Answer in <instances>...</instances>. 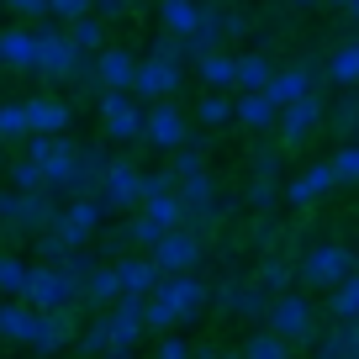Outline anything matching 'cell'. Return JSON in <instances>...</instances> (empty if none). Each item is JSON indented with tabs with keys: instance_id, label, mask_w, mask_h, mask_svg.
I'll use <instances>...</instances> for the list:
<instances>
[{
	"instance_id": "6da1fadb",
	"label": "cell",
	"mask_w": 359,
	"mask_h": 359,
	"mask_svg": "<svg viewBox=\"0 0 359 359\" xmlns=\"http://www.w3.org/2000/svg\"><path fill=\"white\" fill-rule=\"evenodd\" d=\"M53 206L58 201L48 191H0V243H27L32 233H43Z\"/></svg>"
},
{
	"instance_id": "7a4b0ae2",
	"label": "cell",
	"mask_w": 359,
	"mask_h": 359,
	"mask_svg": "<svg viewBox=\"0 0 359 359\" xmlns=\"http://www.w3.org/2000/svg\"><path fill=\"white\" fill-rule=\"evenodd\" d=\"M16 302H27L32 312H79V285L58 264H32V275H27Z\"/></svg>"
},
{
	"instance_id": "3957f363",
	"label": "cell",
	"mask_w": 359,
	"mask_h": 359,
	"mask_svg": "<svg viewBox=\"0 0 359 359\" xmlns=\"http://www.w3.org/2000/svg\"><path fill=\"white\" fill-rule=\"evenodd\" d=\"M264 323H269V333L285 338V344H312V338H317V312H312V302H306L302 291L269 296Z\"/></svg>"
},
{
	"instance_id": "277c9868",
	"label": "cell",
	"mask_w": 359,
	"mask_h": 359,
	"mask_svg": "<svg viewBox=\"0 0 359 359\" xmlns=\"http://www.w3.org/2000/svg\"><path fill=\"white\" fill-rule=\"evenodd\" d=\"M148 296L164 302L169 312H175V323H196V317L212 306V285H206L201 275H158V285Z\"/></svg>"
},
{
	"instance_id": "5b68a950",
	"label": "cell",
	"mask_w": 359,
	"mask_h": 359,
	"mask_svg": "<svg viewBox=\"0 0 359 359\" xmlns=\"http://www.w3.org/2000/svg\"><path fill=\"white\" fill-rule=\"evenodd\" d=\"M148 259L158 264V275H196L201 259H206V238L191 233V227H169V233L148 248Z\"/></svg>"
},
{
	"instance_id": "8992f818",
	"label": "cell",
	"mask_w": 359,
	"mask_h": 359,
	"mask_svg": "<svg viewBox=\"0 0 359 359\" xmlns=\"http://www.w3.org/2000/svg\"><path fill=\"white\" fill-rule=\"evenodd\" d=\"M344 275H354V248L344 243H312L296 264V280L302 285H317V291H333Z\"/></svg>"
},
{
	"instance_id": "52a82bcc",
	"label": "cell",
	"mask_w": 359,
	"mask_h": 359,
	"mask_svg": "<svg viewBox=\"0 0 359 359\" xmlns=\"http://www.w3.org/2000/svg\"><path fill=\"white\" fill-rule=\"evenodd\" d=\"M212 306L227 317H248V323H264L269 312V291L254 280V275H227L222 285H212Z\"/></svg>"
},
{
	"instance_id": "ba28073f",
	"label": "cell",
	"mask_w": 359,
	"mask_h": 359,
	"mask_svg": "<svg viewBox=\"0 0 359 359\" xmlns=\"http://www.w3.org/2000/svg\"><path fill=\"white\" fill-rule=\"evenodd\" d=\"M143 169L133 164V158H111V164L101 169V180H95V196H101L106 212H137V201H143Z\"/></svg>"
},
{
	"instance_id": "9c48e42d",
	"label": "cell",
	"mask_w": 359,
	"mask_h": 359,
	"mask_svg": "<svg viewBox=\"0 0 359 359\" xmlns=\"http://www.w3.org/2000/svg\"><path fill=\"white\" fill-rule=\"evenodd\" d=\"M180 85H185V64H164V58H137L127 95H133L137 106H154V101H169Z\"/></svg>"
},
{
	"instance_id": "30bf717a",
	"label": "cell",
	"mask_w": 359,
	"mask_h": 359,
	"mask_svg": "<svg viewBox=\"0 0 359 359\" xmlns=\"http://www.w3.org/2000/svg\"><path fill=\"white\" fill-rule=\"evenodd\" d=\"M79 58H85V53L69 43L64 22H53V16H48V22L37 27V74H43V79H69Z\"/></svg>"
},
{
	"instance_id": "8fae6325",
	"label": "cell",
	"mask_w": 359,
	"mask_h": 359,
	"mask_svg": "<svg viewBox=\"0 0 359 359\" xmlns=\"http://www.w3.org/2000/svg\"><path fill=\"white\" fill-rule=\"evenodd\" d=\"M185 137H191V122H185V111H180L175 101H154V106H143V133H137V143L175 154Z\"/></svg>"
},
{
	"instance_id": "7c38bea8",
	"label": "cell",
	"mask_w": 359,
	"mask_h": 359,
	"mask_svg": "<svg viewBox=\"0 0 359 359\" xmlns=\"http://www.w3.org/2000/svg\"><path fill=\"white\" fill-rule=\"evenodd\" d=\"M323 101L317 95H302V101H291V106H280V116H275V133H280V148H302L306 137L323 127Z\"/></svg>"
},
{
	"instance_id": "4fadbf2b",
	"label": "cell",
	"mask_w": 359,
	"mask_h": 359,
	"mask_svg": "<svg viewBox=\"0 0 359 359\" xmlns=\"http://www.w3.org/2000/svg\"><path fill=\"white\" fill-rule=\"evenodd\" d=\"M74 333H79V317L74 312H37V327H32V338H27V348L32 354H64L69 344H74Z\"/></svg>"
},
{
	"instance_id": "5bb4252c",
	"label": "cell",
	"mask_w": 359,
	"mask_h": 359,
	"mask_svg": "<svg viewBox=\"0 0 359 359\" xmlns=\"http://www.w3.org/2000/svg\"><path fill=\"white\" fill-rule=\"evenodd\" d=\"M22 116H27V133H69L74 127V106L58 101V95H27Z\"/></svg>"
},
{
	"instance_id": "9a60e30c",
	"label": "cell",
	"mask_w": 359,
	"mask_h": 359,
	"mask_svg": "<svg viewBox=\"0 0 359 359\" xmlns=\"http://www.w3.org/2000/svg\"><path fill=\"white\" fill-rule=\"evenodd\" d=\"M143 302H148V296H116V302L111 306H106V327H111V344H143Z\"/></svg>"
},
{
	"instance_id": "2e32d148",
	"label": "cell",
	"mask_w": 359,
	"mask_h": 359,
	"mask_svg": "<svg viewBox=\"0 0 359 359\" xmlns=\"http://www.w3.org/2000/svg\"><path fill=\"white\" fill-rule=\"evenodd\" d=\"M302 95H317V69H275L264 85V101L280 111V106L302 101Z\"/></svg>"
},
{
	"instance_id": "e0dca14e",
	"label": "cell",
	"mask_w": 359,
	"mask_h": 359,
	"mask_svg": "<svg viewBox=\"0 0 359 359\" xmlns=\"http://www.w3.org/2000/svg\"><path fill=\"white\" fill-rule=\"evenodd\" d=\"M333 185H338V180H333V164L323 158V164H306V169L291 180V185H285L280 196H285L291 206H312V201H323V196L333 191Z\"/></svg>"
},
{
	"instance_id": "ac0fdd59",
	"label": "cell",
	"mask_w": 359,
	"mask_h": 359,
	"mask_svg": "<svg viewBox=\"0 0 359 359\" xmlns=\"http://www.w3.org/2000/svg\"><path fill=\"white\" fill-rule=\"evenodd\" d=\"M0 64L37 74V27H6L0 32Z\"/></svg>"
},
{
	"instance_id": "d6986e66",
	"label": "cell",
	"mask_w": 359,
	"mask_h": 359,
	"mask_svg": "<svg viewBox=\"0 0 359 359\" xmlns=\"http://www.w3.org/2000/svg\"><path fill=\"white\" fill-rule=\"evenodd\" d=\"M116 296H122V280H116V264H95L90 269V280L79 285V306H90V312H106V306L116 302Z\"/></svg>"
},
{
	"instance_id": "ffe728a7",
	"label": "cell",
	"mask_w": 359,
	"mask_h": 359,
	"mask_svg": "<svg viewBox=\"0 0 359 359\" xmlns=\"http://www.w3.org/2000/svg\"><path fill=\"white\" fill-rule=\"evenodd\" d=\"M133 69H137V58L127 53V48H116V43H106L101 53H95V79H101V90H127L133 85Z\"/></svg>"
},
{
	"instance_id": "44dd1931",
	"label": "cell",
	"mask_w": 359,
	"mask_h": 359,
	"mask_svg": "<svg viewBox=\"0 0 359 359\" xmlns=\"http://www.w3.org/2000/svg\"><path fill=\"white\" fill-rule=\"evenodd\" d=\"M275 106L264 101V90H238V101H233V122L248 127V133H275Z\"/></svg>"
},
{
	"instance_id": "7402d4cb",
	"label": "cell",
	"mask_w": 359,
	"mask_h": 359,
	"mask_svg": "<svg viewBox=\"0 0 359 359\" xmlns=\"http://www.w3.org/2000/svg\"><path fill=\"white\" fill-rule=\"evenodd\" d=\"M111 264H116V280H122L127 296H148L158 285V264L148 254H122V259H111Z\"/></svg>"
},
{
	"instance_id": "603a6c76",
	"label": "cell",
	"mask_w": 359,
	"mask_h": 359,
	"mask_svg": "<svg viewBox=\"0 0 359 359\" xmlns=\"http://www.w3.org/2000/svg\"><path fill=\"white\" fill-rule=\"evenodd\" d=\"M32 327H37V312L27 302H16V296H6L0 302V338L6 344H27L32 338Z\"/></svg>"
},
{
	"instance_id": "cb8c5ba5",
	"label": "cell",
	"mask_w": 359,
	"mask_h": 359,
	"mask_svg": "<svg viewBox=\"0 0 359 359\" xmlns=\"http://www.w3.org/2000/svg\"><path fill=\"white\" fill-rule=\"evenodd\" d=\"M158 22H164V32L191 37L201 22V0H158Z\"/></svg>"
},
{
	"instance_id": "d4e9b609",
	"label": "cell",
	"mask_w": 359,
	"mask_h": 359,
	"mask_svg": "<svg viewBox=\"0 0 359 359\" xmlns=\"http://www.w3.org/2000/svg\"><path fill=\"white\" fill-rule=\"evenodd\" d=\"M233 58L238 53H222V48L201 53V58H196V79H201L206 90H233Z\"/></svg>"
},
{
	"instance_id": "484cf974",
	"label": "cell",
	"mask_w": 359,
	"mask_h": 359,
	"mask_svg": "<svg viewBox=\"0 0 359 359\" xmlns=\"http://www.w3.org/2000/svg\"><path fill=\"white\" fill-rule=\"evenodd\" d=\"M323 74L333 79L338 90H354V85H359V37H354V43H338V48H333V58H327Z\"/></svg>"
},
{
	"instance_id": "4316f807",
	"label": "cell",
	"mask_w": 359,
	"mask_h": 359,
	"mask_svg": "<svg viewBox=\"0 0 359 359\" xmlns=\"http://www.w3.org/2000/svg\"><path fill=\"white\" fill-rule=\"evenodd\" d=\"M269 74H275V64L264 53H238L233 58V90H264Z\"/></svg>"
},
{
	"instance_id": "83f0119b",
	"label": "cell",
	"mask_w": 359,
	"mask_h": 359,
	"mask_svg": "<svg viewBox=\"0 0 359 359\" xmlns=\"http://www.w3.org/2000/svg\"><path fill=\"white\" fill-rule=\"evenodd\" d=\"M254 280L264 285L269 296H280V291H291V285H296V264L285 254H264V264L254 269Z\"/></svg>"
},
{
	"instance_id": "f1b7e54d",
	"label": "cell",
	"mask_w": 359,
	"mask_h": 359,
	"mask_svg": "<svg viewBox=\"0 0 359 359\" xmlns=\"http://www.w3.org/2000/svg\"><path fill=\"white\" fill-rule=\"evenodd\" d=\"M317 359H359V327L354 323H338L333 333L317 344Z\"/></svg>"
},
{
	"instance_id": "f546056e",
	"label": "cell",
	"mask_w": 359,
	"mask_h": 359,
	"mask_svg": "<svg viewBox=\"0 0 359 359\" xmlns=\"http://www.w3.org/2000/svg\"><path fill=\"white\" fill-rule=\"evenodd\" d=\"M101 133H106V143H137V133H143V106H127V111H116V116H101Z\"/></svg>"
},
{
	"instance_id": "4dcf8cb0",
	"label": "cell",
	"mask_w": 359,
	"mask_h": 359,
	"mask_svg": "<svg viewBox=\"0 0 359 359\" xmlns=\"http://www.w3.org/2000/svg\"><path fill=\"white\" fill-rule=\"evenodd\" d=\"M243 359H291V344L285 338H275L269 327H254V333L243 338V348H238Z\"/></svg>"
},
{
	"instance_id": "1f68e13d",
	"label": "cell",
	"mask_w": 359,
	"mask_h": 359,
	"mask_svg": "<svg viewBox=\"0 0 359 359\" xmlns=\"http://www.w3.org/2000/svg\"><path fill=\"white\" fill-rule=\"evenodd\" d=\"M64 32H69V43H74L79 53H101L106 48V22L101 16H79V22H69Z\"/></svg>"
},
{
	"instance_id": "d6a6232c",
	"label": "cell",
	"mask_w": 359,
	"mask_h": 359,
	"mask_svg": "<svg viewBox=\"0 0 359 359\" xmlns=\"http://www.w3.org/2000/svg\"><path fill=\"white\" fill-rule=\"evenodd\" d=\"M106 348H111V327H106V317L95 312V323L74 333V354H85V359H101Z\"/></svg>"
},
{
	"instance_id": "836d02e7",
	"label": "cell",
	"mask_w": 359,
	"mask_h": 359,
	"mask_svg": "<svg viewBox=\"0 0 359 359\" xmlns=\"http://www.w3.org/2000/svg\"><path fill=\"white\" fill-rule=\"evenodd\" d=\"M327 306H333L338 323H354L359 317V275H344V280L333 285V296H327Z\"/></svg>"
},
{
	"instance_id": "e575fe53",
	"label": "cell",
	"mask_w": 359,
	"mask_h": 359,
	"mask_svg": "<svg viewBox=\"0 0 359 359\" xmlns=\"http://www.w3.org/2000/svg\"><path fill=\"white\" fill-rule=\"evenodd\" d=\"M196 122H201V127H227V122H233V101H227V90H206L201 106H196Z\"/></svg>"
},
{
	"instance_id": "d590c367",
	"label": "cell",
	"mask_w": 359,
	"mask_h": 359,
	"mask_svg": "<svg viewBox=\"0 0 359 359\" xmlns=\"http://www.w3.org/2000/svg\"><path fill=\"white\" fill-rule=\"evenodd\" d=\"M127 238H133V248H137V254H148V248H154L158 238H164V227H158L148 212H127Z\"/></svg>"
},
{
	"instance_id": "8d00e7d4",
	"label": "cell",
	"mask_w": 359,
	"mask_h": 359,
	"mask_svg": "<svg viewBox=\"0 0 359 359\" xmlns=\"http://www.w3.org/2000/svg\"><path fill=\"white\" fill-rule=\"evenodd\" d=\"M27 275H32V264L22 254H0V296H22Z\"/></svg>"
},
{
	"instance_id": "74e56055",
	"label": "cell",
	"mask_w": 359,
	"mask_h": 359,
	"mask_svg": "<svg viewBox=\"0 0 359 359\" xmlns=\"http://www.w3.org/2000/svg\"><path fill=\"white\" fill-rule=\"evenodd\" d=\"M137 212H148V217H154L158 227H164V233H169V227H185V212H180L175 191H169V196H154V201H143Z\"/></svg>"
},
{
	"instance_id": "f35d334b",
	"label": "cell",
	"mask_w": 359,
	"mask_h": 359,
	"mask_svg": "<svg viewBox=\"0 0 359 359\" xmlns=\"http://www.w3.org/2000/svg\"><path fill=\"white\" fill-rule=\"evenodd\" d=\"M327 164H333V180H338V185H359V143H344Z\"/></svg>"
},
{
	"instance_id": "ab89813d",
	"label": "cell",
	"mask_w": 359,
	"mask_h": 359,
	"mask_svg": "<svg viewBox=\"0 0 359 359\" xmlns=\"http://www.w3.org/2000/svg\"><path fill=\"white\" fill-rule=\"evenodd\" d=\"M6 175H11V191H43V169H37L32 158H11Z\"/></svg>"
},
{
	"instance_id": "60d3db41",
	"label": "cell",
	"mask_w": 359,
	"mask_h": 359,
	"mask_svg": "<svg viewBox=\"0 0 359 359\" xmlns=\"http://www.w3.org/2000/svg\"><path fill=\"white\" fill-rule=\"evenodd\" d=\"M22 137H27L22 101H6V106H0V143H22Z\"/></svg>"
},
{
	"instance_id": "b9f144b4",
	"label": "cell",
	"mask_w": 359,
	"mask_h": 359,
	"mask_svg": "<svg viewBox=\"0 0 359 359\" xmlns=\"http://www.w3.org/2000/svg\"><path fill=\"white\" fill-rule=\"evenodd\" d=\"M175 312H169V306L164 302H154V296H148V302H143V333H175Z\"/></svg>"
},
{
	"instance_id": "7bdbcfd3",
	"label": "cell",
	"mask_w": 359,
	"mask_h": 359,
	"mask_svg": "<svg viewBox=\"0 0 359 359\" xmlns=\"http://www.w3.org/2000/svg\"><path fill=\"white\" fill-rule=\"evenodd\" d=\"M248 206H254V212H275V206H280V185L254 175V185H248Z\"/></svg>"
},
{
	"instance_id": "ee69618b",
	"label": "cell",
	"mask_w": 359,
	"mask_h": 359,
	"mask_svg": "<svg viewBox=\"0 0 359 359\" xmlns=\"http://www.w3.org/2000/svg\"><path fill=\"white\" fill-rule=\"evenodd\" d=\"M148 58H164V64H185V37L158 32V37H154V48H148Z\"/></svg>"
},
{
	"instance_id": "f6af8a7d",
	"label": "cell",
	"mask_w": 359,
	"mask_h": 359,
	"mask_svg": "<svg viewBox=\"0 0 359 359\" xmlns=\"http://www.w3.org/2000/svg\"><path fill=\"white\" fill-rule=\"evenodd\" d=\"M133 11H137V0H90V16H101L106 27H111V22H127Z\"/></svg>"
},
{
	"instance_id": "bcb514c9",
	"label": "cell",
	"mask_w": 359,
	"mask_h": 359,
	"mask_svg": "<svg viewBox=\"0 0 359 359\" xmlns=\"http://www.w3.org/2000/svg\"><path fill=\"white\" fill-rule=\"evenodd\" d=\"M333 127H338L344 137H359V106H354V90H348L344 101L333 106Z\"/></svg>"
},
{
	"instance_id": "7dc6e473",
	"label": "cell",
	"mask_w": 359,
	"mask_h": 359,
	"mask_svg": "<svg viewBox=\"0 0 359 359\" xmlns=\"http://www.w3.org/2000/svg\"><path fill=\"white\" fill-rule=\"evenodd\" d=\"M137 191H143V201L169 196V191H175V175H169V169H143V185H137ZM143 201H137V206H143Z\"/></svg>"
},
{
	"instance_id": "c3c4849f",
	"label": "cell",
	"mask_w": 359,
	"mask_h": 359,
	"mask_svg": "<svg viewBox=\"0 0 359 359\" xmlns=\"http://www.w3.org/2000/svg\"><path fill=\"white\" fill-rule=\"evenodd\" d=\"M127 106H137L127 90H95V116H116V111H127Z\"/></svg>"
},
{
	"instance_id": "681fc988",
	"label": "cell",
	"mask_w": 359,
	"mask_h": 359,
	"mask_svg": "<svg viewBox=\"0 0 359 359\" xmlns=\"http://www.w3.org/2000/svg\"><path fill=\"white\" fill-rule=\"evenodd\" d=\"M248 164H254V175L259 180H280V148H254V158H248Z\"/></svg>"
},
{
	"instance_id": "f907efd6",
	"label": "cell",
	"mask_w": 359,
	"mask_h": 359,
	"mask_svg": "<svg viewBox=\"0 0 359 359\" xmlns=\"http://www.w3.org/2000/svg\"><path fill=\"white\" fill-rule=\"evenodd\" d=\"M48 16L53 22H79V16H90V0H48Z\"/></svg>"
},
{
	"instance_id": "816d5d0a",
	"label": "cell",
	"mask_w": 359,
	"mask_h": 359,
	"mask_svg": "<svg viewBox=\"0 0 359 359\" xmlns=\"http://www.w3.org/2000/svg\"><path fill=\"white\" fill-rule=\"evenodd\" d=\"M154 359H191V344L175 338V333H164V338H158V348H154Z\"/></svg>"
},
{
	"instance_id": "f5cc1de1",
	"label": "cell",
	"mask_w": 359,
	"mask_h": 359,
	"mask_svg": "<svg viewBox=\"0 0 359 359\" xmlns=\"http://www.w3.org/2000/svg\"><path fill=\"white\" fill-rule=\"evenodd\" d=\"M6 11H16V16H27V22H43L48 16V0H0Z\"/></svg>"
},
{
	"instance_id": "db71d44e",
	"label": "cell",
	"mask_w": 359,
	"mask_h": 359,
	"mask_svg": "<svg viewBox=\"0 0 359 359\" xmlns=\"http://www.w3.org/2000/svg\"><path fill=\"white\" fill-rule=\"evenodd\" d=\"M101 359H137V354H133V344H111Z\"/></svg>"
},
{
	"instance_id": "11a10c76",
	"label": "cell",
	"mask_w": 359,
	"mask_h": 359,
	"mask_svg": "<svg viewBox=\"0 0 359 359\" xmlns=\"http://www.w3.org/2000/svg\"><path fill=\"white\" fill-rule=\"evenodd\" d=\"M191 359H222V348H217V344H201V348H191Z\"/></svg>"
},
{
	"instance_id": "9f6ffc18",
	"label": "cell",
	"mask_w": 359,
	"mask_h": 359,
	"mask_svg": "<svg viewBox=\"0 0 359 359\" xmlns=\"http://www.w3.org/2000/svg\"><path fill=\"white\" fill-rule=\"evenodd\" d=\"M344 11H348V16H359V0H344Z\"/></svg>"
},
{
	"instance_id": "6f0895ef",
	"label": "cell",
	"mask_w": 359,
	"mask_h": 359,
	"mask_svg": "<svg viewBox=\"0 0 359 359\" xmlns=\"http://www.w3.org/2000/svg\"><path fill=\"white\" fill-rule=\"evenodd\" d=\"M291 6H317V0H291Z\"/></svg>"
},
{
	"instance_id": "680465c9",
	"label": "cell",
	"mask_w": 359,
	"mask_h": 359,
	"mask_svg": "<svg viewBox=\"0 0 359 359\" xmlns=\"http://www.w3.org/2000/svg\"><path fill=\"white\" fill-rule=\"evenodd\" d=\"M222 359H243V354H238V348H233V354H222Z\"/></svg>"
},
{
	"instance_id": "91938a15",
	"label": "cell",
	"mask_w": 359,
	"mask_h": 359,
	"mask_svg": "<svg viewBox=\"0 0 359 359\" xmlns=\"http://www.w3.org/2000/svg\"><path fill=\"white\" fill-rule=\"evenodd\" d=\"M354 106H359V85H354Z\"/></svg>"
},
{
	"instance_id": "94428289",
	"label": "cell",
	"mask_w": 359,
	"mask_h": 359,
	"mask_svg": "<svg viewBox=\"0 0 359 359\" xmlns=\"http://www.w3.org/2000/svg\"><path fill=\"white\" fill-rule=\"evenodd\" d=\"M0 158H6V143H0Z\"/></svg>"
},
{
	"instance_id": "6125c7cd",
	"label": "cell",
	"mask_w": 359,
	"mask_h": 359,
	"mask_svg": "<svg viewBox=\"0 0 359 359\" xmlns=\"http://www.w3.org/2000/svg\"><path fill=\"white\" fill-rule=\"evenodd\" d=\"M333 6H344V0H333Z\"/></svg>"
},
{
	"instance_id": "be15d7a7",
	"label": "cell",
	"mask_w": 359,
	"mask_h": 359,
	"mask_svg": "<svg viewBox=\"0 0 359 359\" xmlns=\"http://www.w3.org/2000/svg\"><path fill=\"white\" fill-rule=\"evenodd\" d=\"M354 327H359V317H354Z\"/></svg>"
}]
</instances>
